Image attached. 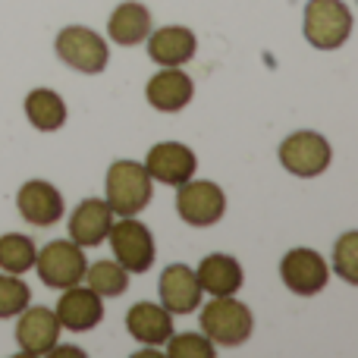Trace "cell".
Wrapping results in <instances>:
<instances>
[{
  "label": "cell",
  "mask_w": 358,
  "mask_h": 358,
  "mask_svg": "<svg viewBox=\"0 0 358 358\" xmlns=\"http://www.w3.org/2000/svg\"><path fill=\"white\" fill-rule=\"evenodd\" d=\"M277 157L286 173L299 179H315L327 173V167L334 164V145L315 129H299L280 142Z\"/></svg>",
  "instance_id": "cell-5"
},
{
  "label": "cell",
  "mask_w": 358,
  "mask_h": 358,
  "mask_svg": "<svg viewBox=\"0 0 358 358\" xmlns=\"http://www.w3.org/2000/svg\"><path fill=\"white\" fill-rule=\"evenodd\" d=\"M195 98V82L182 66H164L145 85V101L157 113H179Z\"/></svg>",
  "instance_id": "cell-11"
},
{
  "label": "cell",
  "mask_w": 358,
  "mask_h": 358,
  "mask_svg": "<svg viewBox=\"0 0 358 358\" xmlns=\"http://www.w3.org/2000/svg\"><path fill=\"white\" fill-rule=\"evenodd\" d=\"M16 210L25 223L48 229L63 217V195L48 179H29L16 192Z\"/></svg>",
  "instance_id": "cell-13"
},
{
  "label": "cell",
  "mask_w": 358,
  "mask_h": 358,
  "mask_svg": "<svg viewBox=\"0 0 358 358\" xmlns=\"http://www.w3.org/2000/svg\"><path fill=\"white\" fill-rule=\"evenodd\" d=\"M157 289H161V305L170 315H192V311H198V305H201V299H204L195 271L185 264L164 267Z\"/></svg>",
  "instance_id": "cell-17"
},
{
  "label": "cell",
  "mask_w": 358,
  "mask_h": 358,
  "mask_svg": "<svg viewBox=\"0 0 358 358\" xmlns=\"http://www.w3.org/2000/svg\"><path fill=\"white\" fill-rule=\"evenodd\" d=\"M155 179L148 176L145 164L120 157L107 167L104 176V201L110 204V210L117 217H138L151 204L155 195Z\"/></svg>",
  "instance_id": "cell-2"
},
{
  "label": "cell",
  "mask_w": 358,
  "mask_h": 358,
  "mask_svg": "<svg viewBox=\"0 0 358 358\" xmlns=\"http://www.w3.org/2000/svg\"><path fill=\"white\" fill-rule=\"evenodd\" d=\"M54 315L63 330L88 334V330H94L101 324V317H104V299H101L98 292H92L88 286L76 283V286H69V289H63Z\"/></svg>",
  "instance_id": "cell-14"
},
{
  "label": "cell",
  "mask_w": 358,
  "mask_h": 358,
  "mask_svg": "<svg viewBox=\"0 0 358 358\" xmlns=\"http://www.w3.org/2000/svg\"><path fill=\"white\" fill-rule=\"evenodd\" d=\"M54 50L69 69L85 76H98L107 69L110 63V48L107 41L88 25H66V29L57 31Z\"/></svg>",
  "instance_id": "cell-6"
},
{
  "label": "cell",
  "mask_w": 358,
  "mask_h": 358,
  "mask_svg": "<svg viewBox=\"0 0 358 358\" xmlns=\"http://www.w3.org/2000/svg\"><path fill=\"white\" fill-rule=\"evenodd\" d=\"M35 242L25 233H6L0 236V271L3 273H29L35 267Z\"/></svg>",
  "instance_id": "cell-23"
},
{
  "label": "cell",
  "mask_w": 358,
  "mask_h": 358,
  "mask_svg": "<svg viewBox=\"0 0 358 358\" xmlns=\"http://www.w3.org/2000/svg\"><path fill=\"white\" fill-rule=\"evenodd\" d=\"M280 280L292 296H317V292L327 289L330 283V264L321 252L315 248H289V252L280 258Z\"/></svg>",
  "instance_id": "cell-9"
},
{
  "label": "cell",
  "mask_w": 358,
  "mask_h": 358,
  "mask_svg": "<svg viewBox=\"0 0 358 358\" xmlns=\"http://www.w3.org/2000/svg\"><path fill=\"white\" fill-rule=\"evenodd\" d=\"M195 277H198L201 292H208V296H236L242 289V283H245L242 264L227 252L204 255L195 267Z\"/></svg>",
  "instance_id": "cell-18"
},
{
  "label": "cell",
  "mask_w": 358,
  "mask_h": 358,
  "mask_svg": "<svg viewBox=\"0 0 358 358\" xmlns=\"http://www.w3.org/2000/svg\"><path fill=\"white\" fill-rule=\"evenodd\" d=\"M302 35L317 50H340L352 35V10L346 0H308Z\"/></svg>",
  "instance_id": "cell-3"
},
{
  "label": "cell",
  "mask_w": 358,
  "mask_h": 358,
  "mask_svg": "<svg viewBox=\"0 0 358 358\" xmlns=\"http://www.w3.org/2000/svg\"><path fill=\"white\" fill-rule=\"evenodd\" d=\"M145 48L157 66H185L198 50V38L189 25H161L148 31Z\"/></svg>",
  "instance_id": "cell-16"
},
{
  "label": "cell",
  "mask_w": 358,
  "mask_h": 358,
  "mask_svg": "<svg viewBox=\"0 0 358 358\" xmlns=\"http://www.w3.org/2000/svg\"><path fill=\"white\" fill-rule=\"evenodd\" d=\"M176 214L189 227H214L227 214V192L210 179H195L176 185Z\"/></svg>",
  "instance_id": "cell-8"
},
{
  "label": "cell",
  "mask_w": 358,
  "mask_h": 358,
  "mask_svg": "<svg viewBox=\"0 0 358 358\" xmlns=\"http://www.w3.org/2000/svg\"><path fill=\"white\" fill-rule=\"evenodd\" d=\"M60 321H57L54 308L44 305H25L16 315V343L22 358H48L50 349L60 343Z\"/></svg>",
  "instance_id": "cell-10"
},
{
  "label": "cell",
  "mask_w": 358,
  "mask_h": 358,
  "mask_svg": "<svg viewBox=\"0 0 358 358\" xmlns=\"http://www.w3.org/2000/svg\"><path fill=\"white\" fill-rule=\"evenodd\" d=\"M145 170L155 182L161 185H182L195 176L198 155L182 142H157L155 148L145 155Z\"/></svg>",
  "instance_id": "cell-12"
},
{
  "label": "cell",
  "mask_w": 358,
  "mask_h": 358,
  "mask_svg": "<svg viewBox=\"0 0 358 358\" xmlns=\"http://www.w3.org/2000/svg\"><path fill=\"white\" fill-rule=\"evenodd\" d=\"M82 280H85L88 289L98 292L101 299H120L126 292V286H129V273H126L117 261H107V258L88 264Z\"/></svg>",
  "instance_id": "cell-22"
},
{
  "label": "cell",
  "mask_w": 358,
  "mask_h": 358,
  "mask_svg": "<svg viewBox=\"0 0 358 358\" xmlns=\"http://www.w3.org/2000/svg\"><path fill=\"white\" fill-rule=\"evenodd\" d=\"M25 120L31 123V129L38 132H57L66 126V101L54 92V88H31L22 101Z\"/></svg>",
  "instance_id": "cell-21"
},
{
  "label": "cell",
  "mask_w": 358,
  "mask_h": 358,
  "mask_svg": "<svg viewBox=\"0 0 358 358\" xmlns=\"http://www.w3.org/2000/svg\"><path fill=\"white\" fill-rule=\"evenodd\" d=\"M126 330L142 346H164L173 336V315L157 302H136L126 311Z\"/></svg>",
  "instance_id": "cell-19"
},
{
  "label": "cell",
  "mask_w": 358,
  "mask_h": 358,
  "mask_svg": "<svg viewBox=\"0 0 358 358\" xmlns=\"http://www.w3.org/2000/svg\"><path fill=\"white\" fill-rule=\"evenodd\" d=\"M334 273L349 286H358V229H346L334 245Z\"/></svg>",
  "instance_id": "cell-24"
},
{
  "label": "cell",
  "mask_w": 358,
  "mask_h": 358,
  "mask_svg": "<svg viewBox=\"0 0 358 358\" xmlns=\"http://www.w3.org/2000/svg\"><path fill=\"white\" fill-rule=\"evenodd\" d=\"M57 355H69V358H85V349H76V346H60L57 343L54 349L48 352V358H57Z\"/></svg>",
  "instance_id": "cell-27"
},
{
  "label": "cell",
  "mask_w": 358,
  "mask_h": 358,
  "mask_svg": "<svg viewBox=\"0 0 358 358\" xmlns=\"http://www.w3.org/2000/svg\"><path fill=\"white\" fill-rule=\"evenodd\" d=\"M198 324L201 334L208 336L214 346L239 349L252 340L255 334V317L252 308L245 302H239L236 296H210L208 305H198Z\"/></svg>",
  "instance_id": "cell-1"
},
{
  "label": "cell",
  "mask_w": 358,
  "mask_h": 358,
  "mask_svg": "<svg viewBox=\"0 0 358 358\" xmlns=\"http://www.w3.org/2000/svg\"><path fill=\"white\" fill-rule=\"evenodd\" d=\"M107 242H110L113 261L126 273H148L155 267V258H157L155 233L138 217H120V220H113Z\"/></svg>",
  "instance_id": "cell-4"
},
{
  "label": "cell",
  "mask_w": 358,
  "mask_h": 358,
  "mask_svg": "<svg viewBox=\"0 0 358 358\" xmlns=\"http://www.w3.org/2000/svg\"><path fill=\"white\" fill-rule=\"evenodd\" d=\"M31 302V292L19 273H0V321L16 317Z\"/></svg>",
  "instance_id": "cell-25"
},
{
  "label": "cell",
  "mask_w": 358,
  "mask_h": 358,
  "mask_svg": "<svg viewBox=\"0 0 358 358\" xmlns=\"http://www.w3.org/2000/svg\"><path fill=\"white\" fill-rule=\"evenodd\" d=\"M85 248L76 245L73 239H54L35 255V273L48 289H69V286L82 283L85 277Z\"/></svg>",
  "instance_id": "cell-7"
},
{
  "label": "cell",
  "mask_w": 358,
  "mask_h": 358,
  "mask_svg": "<svg viewBox=\"0 0 358 358\" xmlns=\"http://www.w3.org/2000/svg\"><path fill=\"white\" fill-rule=\"evenodd\" d=\"M113 220H117V214L110 210V204L104 198H85L69 214V239L82 248L104 245Z\"/></svg>",
  "instance_id": "cell-15"
},
{
  "label": "cell",
  "mask_w": 358,
  "mask_h": 358,
  "mask_svg": "<svg viewBox=\"0 0 358 358\" xmlns=\"http://www.w3.org/2000/svg\"><path fill=\"white\" fill-rule=\"evenodd\" d=\"M164 346H167V358H214L217 355V346L204 334H176L173 330V336Z\"/></svg>",
  "instance_id": "cell-26"
},
{
  "label": "cell",
  "mask_w": 358,
  "mask_h": 358,
  "mask_svg": "<svg viewBox=\"0 0 358 358\" xmlns=\"http://www.w3.org/2000/svg\"><path fill=\"white\" fill-rule=\"evenodd\" d=\"M151 29H155L151 10L145 3H138V0H123V3L110 13V22H107V35H110V41H117L120 48L145 44Z\"/></svg>",
  "instance_id": "cell-20"
}]
</instances>
